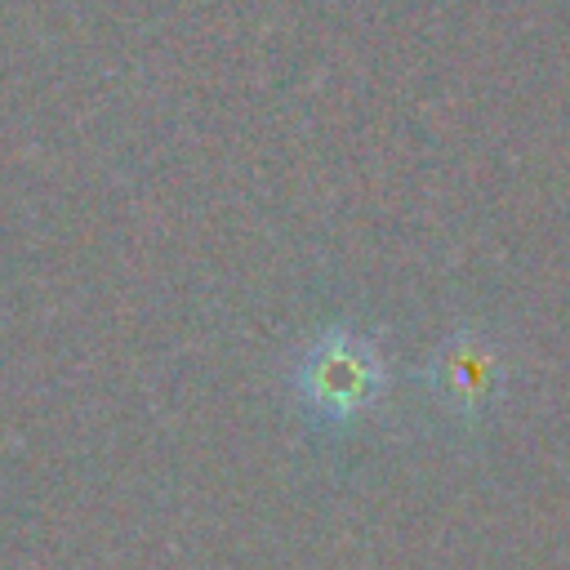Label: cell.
I'll list each match as a JSON object with an SVG mask.
<instances>
[{
    "label": "cell",
    "mask_w": 570,
    "mask_h": 570,
    "mask_svg": "<svg viewBox=\"0 0 570 570\" xmlns=\"http://www.w3.org/2000/svg\"><path fill=\"white\" fill-rule=\"evenodd\" d=\"M436 387L441 401L459 414H476L485 401H494L499 387V356L476 334H454L436 347Z\"/></svg>",
    "instance_id": "7a4b0ae2"
},
{
    "label": "cell",
    "mask_w": 570,
    "mask_h": 570,
    "mask_svg": "<svg viewBox=\"0 0 570 570\" xmlns=\"http://www.w3.org/2000/svg\"><path fill=\"white\" fill-rule=\"evenodd\" d=\"M294 392L312 419L352 423L383 396V356L365 334L334 325L298 356Z\"/></svg>",
    "instance_id": "6da1fadb"
}]
</instances>
